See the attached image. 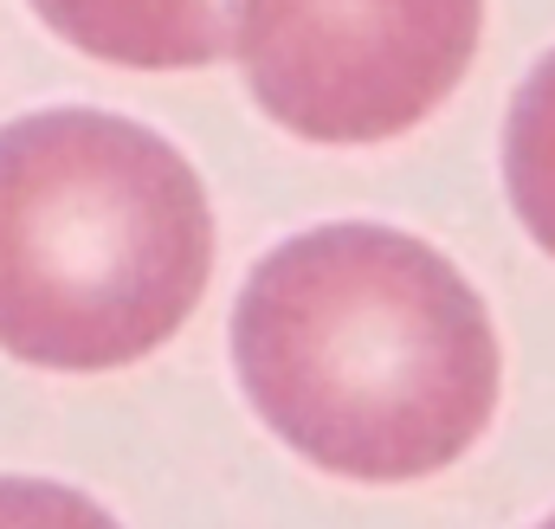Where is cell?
Wrapping results in <instances>:
<instances>
[{
	"label": "cell",
	"mask_w": 555,
	"mask_h": 529,
	"mask_svg": "<svg viewBox=\"0 0 555 529\" xmlns=\"http://www.w3.org/2000/svg\"><path fill=\"white\" fill-rule=\"evenodd\" d=\"M253 407L310 465L408 485L452 465L498 407V330L426 240L343 220L253 264L233 310Z\"/></svg>",
	"instance_id": "6da1fadb"
},
{
	"label": "cell",
	"mask_w": 555,
	"mask_h": 529,
	"mask_svg": "<svg viewBox=\"0 0 555 529\" xmlns=\"http://www.w3.org/2000/svg\"><path fill=\"white\" fill-rule=\"evenodd\" d=\"M214 271L188 155L111 111L0 130V349L33 369H124L162 349Z\"/></svg>",
	"instance_id": "7a4b0ae2"
},
{
	"label": "cell",
	"mask_w": 555,
	"mask_h": 529,
	"mask_svg": "<svg viewBox=\"0 0 555 529\" xmlns=\"http://www.w3.org/2000/svg\"><path fill=\"white\" fill-rule=\"evenodd\" d=\"M478 26L472 0H259L233 7L227 46L284 130L382 142L465 78Z\"/></svg>",
	"instance_id": "3957f363"
},
{
	"label": "cell",
	"mask_w": 555,
	"mask_h": 529,
	"mask_svg": "<svg viewBox=\"0 0 555 529\" xmlns=\"http://www.w3.org/2000/svg\"><path fill=\"white\" fill-rule=\"evenodd\" d=\"M504 181L517 201V220L555 259V52L524 78L511 124H504Z\"/></svg>",
	"instance_id": "277c9868"
},
{
	"label": "cell",
	"mask_w": 555,
	"mask_h": 529,
	"mask_svg": "<svg viewBox=\"0 0 555 529\" xmlns=\"http://www.w3.org/2000/svg\"><path fill=\"white\" fill-rule=\"evenodd\" d=\"M0 529H124L104 504L52 478H0Z\"/></svg>",
	"instance_id": "5b68a950"
},
{
	"label": "cell",
	"mask_w": 555,
	"mask_h": 529,
	"mask_svg": "<svg viewBox=\"0 0 555 529\" xmlns=\"http://www.w3.org/2000/svg\"><path fill=\"white\" fill-rule=\"evenodd\" d=\"M543 529H555V517H550V524H543Z\"/></svg>",
	"instance_id": "8992f818"
}]
</instances>
